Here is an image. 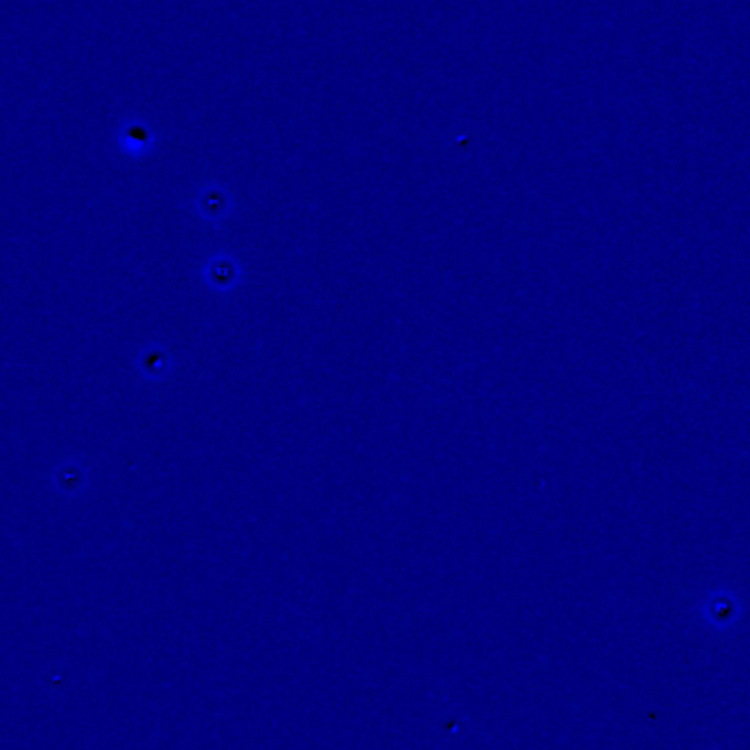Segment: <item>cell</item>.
I'll return each mask as SVG.
<instances>
[{"mask_svg": "<svg viewBox=\"0 0 750 750\" xmlns=\"http://www.w3.org/2000/svg\"><path fill=\"white\" fill-rule=\"evenodd\" d=\"M200 283L214 296H233L247 281V265L236 250H214L198 268Z\"/></svg>", "mask_w": 750, "mask_h": 750, "instance_id": "1", "label": "cell"}, {"mask_svg": "<svg viewBox=\"0 0 750 750\" xmlns=\"http://www.w3.org/2000/svg\"><path fill=\"white\" fill-rule=\"evenodd\" d=\"M238 198L225 183L207 181L192 194V214L214 231H220L236 214Z\"/></svg>", "mask_w": 750, "mask_h": 750, "instance_id": "2", "label": "cell"}, {"mask_svg": "<svg viewBox=\"0 0 750 750\" xmlns=\"http://www.w3.org/2000/svg\"><path fill=\"white\" fill-rule=\"evenodd\" d=\"M117 152L128 161H143L154 154L159 145V134L150 121L139 117H126L115 130Z\"/></svg>", "mask_w": 750, "mask_h": 750, "instance_id": "3", "label": "cell"}, {"mask_svg": "<svg viewBox=\"0 0 750 750\" xmlns=\"http://www.w3.org/2000/svg\"><path fill=\"white\" fill-rule=\"evenodd\" d=\"M134 376L143 384H163L176 371V356L174 351L161 340H148L139 347L132 360Z\"/></svg>", "mask_w": 750, "mask_h": 750, "instance_id": "4", "label": "cell"}, {"mask_svg": "<svg viewBox=\"0 0 750 750\" xmlns=\"http://www.w3.org/2000/svg\"><path fill=\"white\" fill-rule=\"evenodd\" d=\"M51 486L59 497H79L88 488V468L81 461L66 459L53 468Z\"/></svg>", "mask_w": 750, "mask_h": 750, "instance_id": "5", "label": "cell"}]
</instances>
